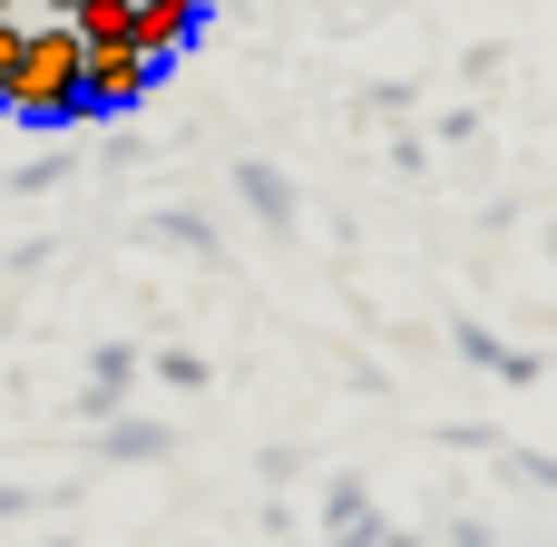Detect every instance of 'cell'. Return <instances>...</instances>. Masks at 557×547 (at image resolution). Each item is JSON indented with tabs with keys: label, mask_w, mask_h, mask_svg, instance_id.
<instances>
[{
	"label": "cell",
	"mask_w": 557,
	"mask_h": 547,
	"mask_svg": "<svg viewBox=\"0 0 557 547\" xmlns=\"http://www.w3.org/2000/svg\"><path fill=\"white\" fill-rule=\"evenodd\" d=\"M196 10H206V0H137V49L166 69V59L196 39Z\"/></svg>",
	"instance_id": "cell-3"
},
{
	"label": "cell",
	"mask_w": 557,
	"mask_h": 547,
	"mask_svg": "<svg viewBox=\"0 0 557 547\" xmlns=\"http://www.w3.org/2000/svg\"><path fill=\"white\" fill-rule=\"evenodd\" d=\"M0 10H10V0H0Z\"/></svg>",
	"instance_id": "cell-7"
},
{
	"label": "cell",
	"mask_w": 557,
	"mask_h": 547,
	"mask_svg": "<svg viewBox=\"0 0 557 547\" xmlns=\"http://www.w3.org/2000/svg\"><path fill=\"white\" fill-rule=\"evenodd\" d=\"M147 88H157L147 49H88V108H137Z\"/></svg>",
	"instance_id": "cell-2"
},
{
	"label": "cell",
	"mask_w": 557,
	"mask_h": 547,
	"mask_svg": "<svg viewBox=\"0 0 557 547\" xmlns=\"http://www.w3.org/2000/svg\"><path fill=\"white\" fill-rule=\"evenodd\" d=\"M78 39L88 49H137V0H88L78 10Z\"/></svg>",
	"instance_id": "cell-4"
},
{
	"label": "cell",
	"mask_w": 557,
	"mask_h": 547,
	"mask_svg": "<svg viewBox=\"0 0 557 547\" xmlns=\"http://www.w3.org/2000/svg\"><path fill=\"white\" fill-rule=\"evenodd\" d=\"M39 10H59V20H78V10H88V0H39Z\"/></svg>",
	"instance_id": "cell-6"
},
{
	"label": "cell",
	"mask_w": 557,
	"mask_h": 547,
	"mask_svg": "<svg viewBox=\"0 0 557 547\" xmlns=\"http://www.w3.org/2000/svg\"><path fill=\"white\" fill-rule=\"evenodd\" d=\"M20 39H29V29H20V20H10V10H0V78H10V69H20Z\"/></svg>",
	"instance_id": "cell-5"
},
{
	"label": "cell",
	"mask_w": 557,
	"mask_h": 547,
	"mask_svg": "<svg viewBox=\"0 0 557 547\" xmlns=\"http://www.w3.org/2000/svg\"><path fill=\"white\" fill-rule=\"evenodd\" d=\"M0 108L29 117V127L88 117V39H78V20H49V29L20 39V69L0 78Z\"/></svg>",
	"instance_id": "cell-1"
}]
</instances>
